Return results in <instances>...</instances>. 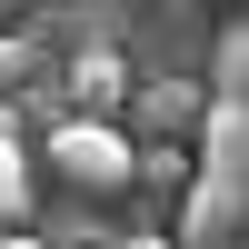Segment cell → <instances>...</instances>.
Returning <instances> with one entry per match:
<instances>
[{
	"instance_id": "cell-2",
	"label": "cell",
	"mask_w": 249,
	"mask_h": 249,
	"mask_svg": "<svg viewBox=\"0 0 249 249\" xmlns=\"http://www.w3.org/2000/svg\"><path fill=\"white\" fill-rule=\"evenodd\" d=\"M130 120H150V150H179V140L199 130V90H190V80H150Z\"/></svg>"
},
{
	"instance_id": "cell-3",
	"label": "cell",
	"mask_w": 249,
	"mask_h": 249,
	"mask_svg": "<svg viewBox=\"0 0 249 249\" xmlns=\"http://www.w3.org/2000/svg\"><path fill=\"white\" fill-rule=\"evenodd\" d=\"M70 100H80L70 120H110V100H120V60H110V50H90V60L70 70Z\"/></svg>"
},
{
	"instance_id": "cell-7",
	"label": "cell",
	"mask_w": 249,
	"mask_h": 249,
	"mask_svg": "<svg viewBox=\"0 0 249 249\" xmlns=\"http://www.w3.org/2000/svg\"><path fill=\"white\" fill-rule=\"evenodd\" d=\"M10 80H30V40H0V90Z\"/></svg>"
},
{
	"instance_id": "cell-9",
	"label": "cell",
	"mask_w": 249,
	"mask_h": 249,
	"mask_svg": "<svg viewBox=\"0 0 249 249\" xmlns=\"http://www.w3.org/2000/svg\"><path fill=\"white\" fill-rule=\"evenodd\" d=\"M0 140H20V130H10V100H0Z\"/></svg>"
},
{
	"instance_id": "cell-4",
	"label": "cell",
	"mask_w": 249,
	"mask_h": 249,
	"mask_svg": "<svg viewBox=\"0 0 249 249\" xmlns=\"http://www.w3.org/2000/svg\"><path fill=\"white\" fill-rule=\"evenodd\" d=\"M30 219V150L20 140H0V239Z\"/></svg>"
},
{
	"instance_id": "cell-8",
	"label": "cell",
	"mask_w": 249,
	"mask_h": 249,
	"mask_svg": "<svg viewBox=\"0 0 249 249\" xmlns=\"http://www.w3.org/2000/svg\"><path fill=\"white\" fill-rule=\"evenodd\" d=\"M0 249H40V239H30V230H10V239H0Z\"/></svg>"
},
{
	"instance_id": "cell-5",
	"label": "cell",
	"mask_w": 249,
	"mask_h": 249,
	"mask_svg": "<svg viewBox=\"0 0 249 249\" xmlns=\"http://www.w3.org/2000/svg\"><path fill=\"white\" fill-rule=\"evenodd\" d=\"M130 179H150V190H190V160H179V150H130Z\"/></svg>"
},
{
	"instance_id": "cell-1",
	"label": "cell",
	"mask_w": 249,
	"mask_h": 249,
	"mask_svg": "<svg viewBox=\"0 0 249 249\" xmlns=\"http://www.w3.org/2000/svg\"><path fill=\"white\" fill-rule=\"evenodd\" d=\"M130 150H140V140L110 130V120H60V130H50V170H60V190H80V199L130 190Z\"/></svg>"
},
{
	"instance_id": "cell-6",
	"label": "cell",
	"mask_w": 249,
	"mask_h": 249,
	"mask_svg": "<svg viewBox=\"0 0 249 249\" xmlns=\"http://www.w3.org/2000/svg\"><path fill=\"white\" fill-rule=\"evenodd\" d=\"M219 80H230V100L249 90V30H230V40H219Z\"/></svg>"
}]
</instances>
